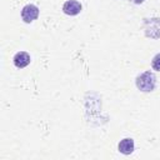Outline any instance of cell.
Masks as SVG:
<instances>
[{
  "mask_svg": "<svg viewBox=\"0 0 160 160\" xmlns=\"http://www.w3.org/2000/svg\"><path fill=\"white\" fill-rule=\"evenodd\" d=\"M156 85V76L151 71H145L136 78V88L144 92L154 91Z\"/></svg>",
  "mask_w": 160,
  "mask_h": 160,
  "instance_id": "cell-1",
  "label": "cell"
},
{
  "mask_svg": "<svg viewBox=\"0 0 160 160\" xmlns=\"http://www.w3.org/2000/svg\"><path fill=\"white\" fill-rule=\"evenodd\" d=\"M38 16H39V8L34 4H28L21 10V19L26 24L32 22L34 20L38 19Z\"/></svg>",
  "mask_w": 160,
  "mask_h": 160,
  "instance_id": "cell-2",
  "label": "cell"
},
{
  "mask_svg": "<svg viewBox=\"0 0 160 160\" xmlns=\"http://www.w3.org/2000/svg\"><path fill=\"white\" fill-rule=\"evenodd\" d=\"M62 11L70 16L78 15L81 11V4L78 0H68L62 5Z\"/></svg>",
  "mask_w": 160,
  "mask_h": 160,
  "instance_id": "cell-3",
  "label": "cell"
},
{
  "mask_svg": "<svg viewBox=\"0 0 160 160\" xmlns=\"http://www.w3.org/2000/svg\"><path fill=\"white\" fill-rule=\"evenodd\" d=\"M12 60H14V65L16 68L22 69V68H25V66H28L30 64L31 58H30V55L26 51H19V52L15 54V56H14Z\"/></svg>",
  "mask_w": 160,
  "mask_h": 160,
  "instance_id": "cell-4",
  "label": "cell"
},
{
  "mask_svg": "<svg viewBox=\"0 0 160 160\" xmlns=\"http://www.w3.org/2000/svg\"><path fill=\"white\" fill-rule=\"evenodd\" d=\"M134 148H135V144H134V140L131 138H125L122 139L119 145H118V149L121 154L124 155H130L132 151H134Z\"/></svg>",
  "mask_w": 160,
  "mask_h": 160,
  "instance_id": "cell-5",
  "label": "cell"
},
{
  "mask_svg": "<svg viewBox=\"0 0 160 160\" xmlns=\"http://www.w3.org/2000/svg\"><path fill=\"white\" fill-rule=\"evenodd\" d=\"M151 66H152L154 70L160 71V52L156 54V55L152 58V60H151Z\"/></svg>",
  "mask_w": 160,
  "mask_h": 160,
  "instance_id": "cell-6",
  "label": "cell"
}]
</instances>
